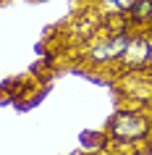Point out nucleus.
I'll return each mask as SVG.
<instances>
[{"instance_id":"obj_11","label":"nucleus","mask_w":152,"mask_h":155,"mask_svg":"<svg viewBox=\"0 0 152 155\" xmlns=\"http://www.w3.org/2000/svg\"><path fill=\"white\" fill-rule=\"evenodd\" d=\"M150 32H152V29H150Z\"/></svg>"},{"instance_id":"obj_10","label":"nucleus","mask_w":152,"mask_h":155,"mask_svg":"<svg viewBox=\"0 0 152 155\" xmlns=\"http://www.w3.org/2000/svg\"><path fill=\"white\" fill-rule=\"evenodd\" d=\"M150 71H152V63H150Z\"/></svg>"},{"instance_id":"obj_1","label":"nucleus","mask_w":152,"mask_h":155,"mask_svg":"<svg viewBox=\"0 0 152 155\" xmlns=\"http://www.w3.org/2000/svg\"><path fill=\"white\" fill-rule=\"evenodd\" d=\"M152 113L147 108H128L121 105L105 124V134L110 139L113 150H123L126 155L139 153L150 137Z\"/></svg>"},{"instance_id":"obj_5","label":"nucleus","mask_w":152,"mask_h":155,"mask_svg":"<svg viewBox=\"0 0 152 155\" xmlns=\"http://www.w3.org/2000/svg\"><path fill=\"white\" fill-rule=\"evenodd\" d=\"M131 29H152V0H136L126 13Z\"/></svg>"},{"instance_id":"obj_4","label":"nucleus","mask_w":152,"mask_h":155,"mask_svg":"<svg viewBox=\"0 0 152 155\" xmlns=\"http://www.w3.org/2000/svg\"><path fill=\"white\" fill-rule=\"evenodd\" d=\"M152 63V32L150 29H131L126 50L118 61V71H144Z\"/></svg>"},{"instance_id":"obj_2","label":"nucleus","mask_w":152,"mask_h":155,"mask_svg":"<svg viewBox=\"0 0 152 155\" xmlns=\"http://www.w3.org/2000/svg\"><path fill=\"white\" fill-rule=\"evenodd\" d=\"M131 37V29H118V32H108L105 37H97L92 48L84 50V61L92 71H108V68H118V61L126 50V42Z\"/></svg>"},{"instance_id":"obj_8","label":"nucleus","mask_w":152,"mask_h":155,"mask_svg":"<svg viewBox=\"0 0 152 155\" xmlns=\"http://www.w3.org/2000/svg\"><path fill=\"white\" fill-rule=\"evenodd\" d=\"M8 103H13V95L8 92V87L0 82V105H8Z\"/></svg>"},{"instance_id":"obj_3","label":"nucleus","mask_w":152,"mask_h":155,"mask_svg":"<svg viewBox=\"0 0 152 155\" xmlns=\"http://www.w3.org/2000/svg\"><path fill=\"white\" fill-rule=\"evenodd\" d=\"M115 90L121 100H131L128 108H147L152 92V71H118L115 74ZM150 110V108H147Z\"/></svg>"},{"instance_id":"obj_6","label":"nucleus","mask_w":152,"mask_h":155,"mask_svg":"<svg viewBox=\"0 0 152 155\" xmlns=\"http://www.w3.org/2000/svg\"><path fill=\"white\" fill-rule=\"evenodd\" d=\"M81 150L89 155H105L110 150V139H108L105 129L102 131H84L81 134Z\"/></svg>"},{"instance_id":"obj_7","label":"nucleus","mask_w":152,"mask_h":155,"mask_svg":"<svg viewBox=\"0 0 152 155\" xmlns=\"http://www.w3.org/2000/svg\"><path fill=\"white\" fill-rule=\"evenodd\" d=\"M136 0H95L97 11L102 16H126L128 8L134 5Z\"/></svg>"},{"instance_id":"obj_9","label":"nucleus","mask_w":152,"mask_h":155,"mask_svg":"<svg viewBox=\"0 0 152 155\" xmlns=\"http://www.w3.org/2000/svg\"><path fill=\"white\" fill-rule=\"evenodd\" d=\"M147 108H150V113H152V92H150V105H147Z\"/></svg>"}]
</instances>
